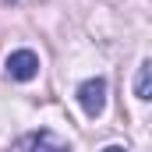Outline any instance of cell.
I'll return each mask as SVG.
<instances>
[{
  "mask_svg": "<svg viewBox=\"0 0 152 152\" xmlns=\"http://www.w3.org/2000/svg\"><path fill=\"white\" fill-rule=\"evenodd\" d=\"M78 103H81L85 117H99L106 110V81H103V78L81 81V85H78Z\"/></svg>",
  "mask_w": 152,
  "mask_h": 152,
  "instance_id": "1",
  "label": "cell"
},
{
  "mask_svg": "<svg viewBox=\"0 0 152 152\" xmlns=\"http://www.w3.org/2000/svg\"><path fill=\"white\" fill-rule=\"evenodd\" d=\"M11 4H14V0H11Z\"/></svg>",
  "mask_w": 152,
  "mask_h": 152,
  "instance_id": "6",
  "label": "cell"
},
{
  "mask_svg": "<svg viewBox=\"0 0 152 152\" xmlns=\"http://www.w3.org/2000/svg\"><path fill=\"white\" fill-rule=\"evenodd\" d=\"M134 96L138 99H152V60H145L134 75Z\"/></svg>",
  "mask_w": 152,
  "mask_h": 152,
  "instance_id": "4",
  "label": "cell"
},
{
  "mask_svg": "<svg viewBox=\"0 0 152 152\" xmlns=\"http://www.w3.org/2000/svg\"><path fill=\"white\" fill-rule=\"evenodd\" d=\"M18 149L21 152H71V145L64 138H57L53 131H32L18 142Z\"/></svg>",
  "mask_w": 152,
  "mask_h": 152,
  "instance_id": "3",
  "label": "cell"
},
{
  "mask_svg": "<svg viewBox=\"0 0 152 152\" xmlns=\"http://www.w3.org/2000/svg\"><path fill=\"white\" fill-rule=\"evenodd\" d=\"M103 152H127V149H124V145H106Z\"/></svg>",
  "mask_w": 152,
  "mask_h": 152,
  "instance_id": "5",
  "label": "cell"
},
{
  "mask_svg": "<svg viewBox=\"0 0 152 152\" xmlns=\"http://www.w3.org/2000/svg\"><path fill=\"white\" fill-rule=\"evenodd\" d=\"M39 75V57L32 50H14L11 57H7V78H14V81H32Z\"/></svg>",
  "mask_w": 152,
  "mask_h": 152,
  "instance_id": "2",
  "label": "cell"
}]
</instances>
